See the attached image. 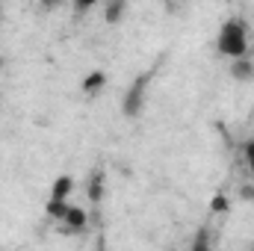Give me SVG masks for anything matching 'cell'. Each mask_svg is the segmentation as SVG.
<instances>
[{"instance_id":"52a82bcc","label":"cell","mask_w":254,"mask_h":251,"mask_svg":"<svg viewBox=\"0 0 254 251\" xmlns=\"http://www.w3.org/2000/svg\"><path fill=\"white\" fill-rule=\"evenodd\" d=\"M125 9H127L125 3H110V6L104 9V15H107V21H110V24H116V21L122 18V12H125Z\"/></svg>"},{"instance_id":"30bf717a","label":"cell","mask_w":254,"mask_h":251,"mask_svg":"<svg viewBox=\"0 0 254 251\" xmlns=\"http://www.w3.org/2000/svg\"><path fill=\"white\" fill-rule=\"evenodd\" d=\"M0 71H3V57H0Z\"/></svg>"},{"instance_id":"5b68a950","label":"cell","mask_w":254,"mask_h":251,"mask_svg":"<svg viewBox=\"0 0 254 251\" xmlns=\"http://www.w3.org/2000/svg\"><path fill=\"white\" fill-rule=\"evenodd\" d=\"M107 83V77H104V71H95L86 83H83V89H86V95H95V89H101Z\"/></svg>"},{"instance_id":"3957f363","label":"cell","mask_w":254,"mask_h":251,"mask_svg":"<svg viewBox=\"0 0 254 251\" xmlns=\"http://www.w3.org/2000/svg\"><path fill=\"white\" fill-rule=\"evenodd\" d=\"M231 77H234V80H240V83H252V80H254V63L249 60V57L234 60V63H231Z\"/></svg>"},{"instance_id":"9c48e42d","label":"cell","mask_w":254,"mask_h":251,"mask_svg":"<svg viewBox=\"0 0 254 251\" xmlns=\"http://www.w3.org/2000/svg\"><path fill=\"white\" fill-rule=\"evenodd\" d=\"M243 151H246V163H249V169L254 172V136L246 142V148H243Z\"/></svg>"},{"instance_id":"6da1fadb","label":"cell","mask_w":254,"mask_h":251,"mask_svg":"<svg viewBox=\"0 0 254 251\" xmlns=\"http://www.w3.org/2000/svg\"><path fill=\"white\" fill-rule=\"evenodd\" d=\"M216 51L222 57H228L231 63L249 57V27L243 18H228L222 24L219 36H216Z\"/></svg>"},{"instance_id":"7c38bea8","label":"cell","mask_w":254,"mask_h":251,"mask_svg":"<svg viewBox=\"0 0 254 251\" xmlns=\"http://www.w3.org/2000/svg\"><path fill=\"white\" fill-rule=\"evenodd\" d=\"M98 251H107V249H98Z\"/></svg>"},{"instance_id":"7a4b0ae2","label":"cell","mask_w":254,"mask_h":251,"mask_svg":"<svg viewBox=\"0 0 254 251\" xmlns=\"http://www.w3.org/2000/svg\"><path fill=\"white\" fill-rule=\"evenodd\" d=\"M145 83H148V77H142V80H136V86L130 89L125 95V104H122V110H125L127 119H133V116H139V110H142V104H145Z\"/></svg>"},{"instance_id":"ba28073f","label":"cell","mask_w":254,"mask_h":251,"mask_svg":"<svg viewBox=\"0 0 254 251\" xmlns=\"http://www.w3.org/2000/svg\"><path fill=\"white\" fill-rule=\"evenodd\" d=\"M190 251H210V237L201 231V234L192 240V249H190Z\"/></svg>"},{"instance_id":"8fae6325","label":"cell","mask_w":254,"mask_h":251,"mask_svg":"<svg viewBox=\"0 0 254 251\" xmlns=\"http://www.w3.org/2000/svg\"><path fill=\"white\" fill-rule=\"evenodd\" d=\"M249 251H254V243H252V246H249Z\"/></svg>"},{"instance_id":"8992f818","label":"cell","mask_w":254,"mask_h":251,"mask_svg":"<svg viewBox=\"0 0 254 251\" xmlns=\"http://www.w3.org/2000/svg\"><path fill=\"white\" fill-rule=\"evenodd\" d=\"M65 222H68L71 228H83V225H86V213H83V210H77V207H68Z\"/></svg>"},{"instance_id":"277c9868","label":"cell","mask_w":254,"mask_h":251,"mask_svg":"<svg viewBox=\"0 0 254 251\" xmlns=\"http://www.w3.org/2000/svg\"><path fill=\"white\" fill-rule=\"evenodd\" d=\"M71 187H74V181H71L68 175H63L60 181H54V187H51V201H54V204H68Z\"/></svg>"}]
</instances>
